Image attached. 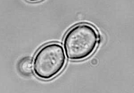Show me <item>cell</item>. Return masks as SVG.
Masks as SVG:
<instances>
[{"label": "cell", "mask_w": 134, "mask_h": 93, "mask_svg": "<svg viewBox=\"0 0 134 93\" xmlns=\"http://www.w3.org/2000/svg\"><path fill=\"white\" fill-rule=\"evenodd\" d=\"M21 73L24 75H29L32 73L33 65L31 59L26 58L21 61L19 65Z\"/></svg>", "instance_id": "3957f363"}, {"label": "cell", "mask_w": 134, "mask_h": 93, "mask_svg": "<svg viewBox=\"0 0 134 93\" xmlns=\"http://www.w3.org/2000/svg\"><path fill=\"white\" fill-rule=\"evenodd\" d=\"M66 58L63 48L58 43H48L36 52L33 62V70L39 79L48 80L54 78L62 71Z\"/></svg>", "instance_id": "7a4b0ae2"}, {"label": "cell", "mask_w": 134, "mask_h": 93, "mask_svg": "<svg viewBox=\"0 0 134 93\" xmlns=\"http://www.w3.org/2000/svg\"><path fill=\"white\" fill-rule=\"evenodd\" d=\"M97 30L91 25L81 23L68 30L63 39V46L68 59L82 60L91 55L99 42Z\"/></svg>", "instance_id": "6da1fadb"}]
</instances>
